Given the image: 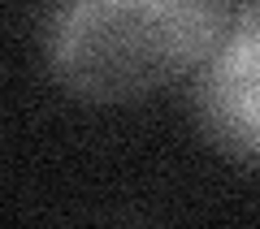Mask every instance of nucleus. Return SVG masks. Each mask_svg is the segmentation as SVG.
Returning a JSON list of instances; mask_svg holds the SVG:
<instances>
[{
	"instance_id": "nucleus-1",
	"label": "nucleus",
	"mask_w": 260,
	"mask_h": 229,
	"mask_svg": "<svg viewBox=\"0 0 260 229\" xmlns=\"http://www.w3.org/2000/svg\"><path fill=\"white\" fill-rule=\"evenodd\" d=\"M225 30V0H52L44 52L78 100L121 104L182 78Z\"/></svg>"
},
{
	"instance_id": "nucleus-2",
	"label": "nucleus",
	"mask_w": 260,
	"mask_h": 229,
	"mask_svg": "<svg viewBox=\"0 0 260 229\" xmlns=\"http://www.w3.org/2000/svg\"><path fill=\"white\" fill-rule=\"evenodd\" d=\"M195 121L208 143L243 165H260V0L225 22L195 78Z\"/></svg>"
}]
</instances>
